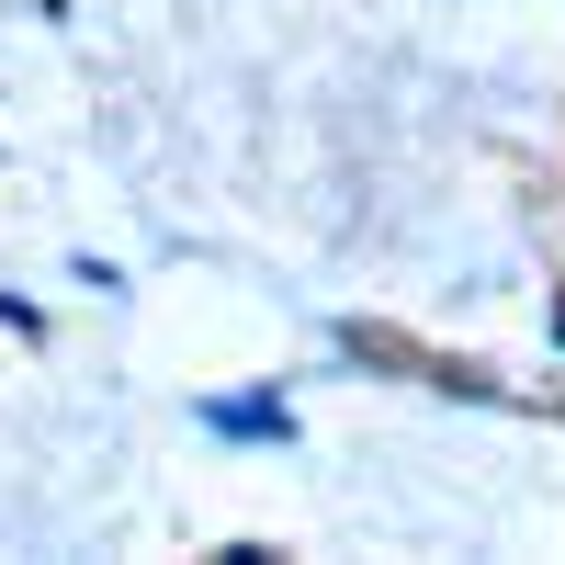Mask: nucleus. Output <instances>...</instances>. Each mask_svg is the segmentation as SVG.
<instances>
[{"instance_id":"1","label":"nucleus","mask_w":565,"mask_h":565,"mask_svg":"<svg viewBox=\"0 0 565 565\" xmlns=\"http://www.w3.org/2000/svg\"><path fill=\"white\" fill-rule=\"evenodd\" d=\"M215 430H271V441H282V407H260V396H226V407H215Z\"/></svg>"}]
</instances>
